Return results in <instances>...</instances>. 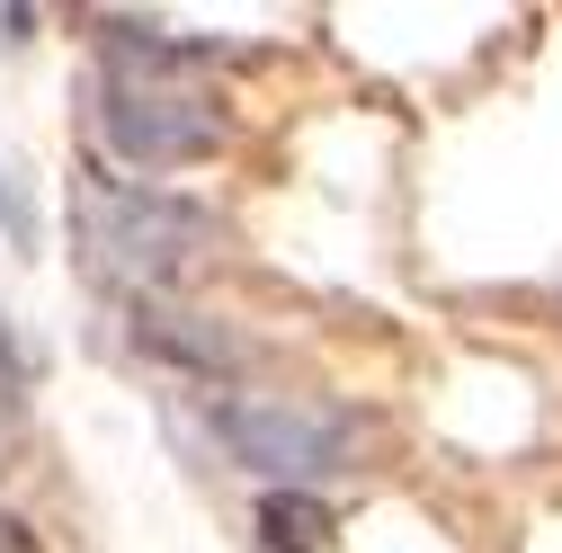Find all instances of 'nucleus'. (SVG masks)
<instances>
[{"mask_svg":"<svg viewBox=\"0 0 562 553\" xmlns=\"http://www.w3.org/2000/svg\"><path fill=\"white\" fill-rule=\"evenodd\" d=\"M72 215H81V250L125 295H170L179 276H196L215 259V215L205 205L144 188V179H116V170H81Z\"/></svg>","mask_w":562,"mask_h":553,"instance_id":"1","label":"nucleus"},{"mask_svg":"<svg viewBox=\"0 0 562 553\" xmlns=\"http://www.w3.org/2000/svg\"><path fill=\"white\" fill-rule=\"evenodd\" d=\"M205 420H215V438L233 447V464H250L259 482H277V492H313V482H330L348 464V429L330 420V410L295 402V393H215Z\"/></svg>","mask_w":562,"mask_h":553,"instance_id":"2","label":"nucleus"},{"mask_svg":"<svg viewBox=\"0 0 562 553\" xmlns=\"http://www.w3.org/2000/svg\"><path fill=\"white\" fill-rule=\"evenodd\" d=\"M99 134L108 153L134 161V170H179V161H205L224 144V116L188 99V90H161V81H99Z\"/></svg>","mask_w":562,"mask_h":553,"instance_id":"3","label":"nucleus"},{"mask_svg":"<svg viewBox=\"0 0 562 553\" xmlns=\"http://www.w3.org/2000/svg\"><path fill=\"white\" fill-rule=\"evenodd\" d=\"M125 349L170 366V375H188V384H215V393H233V375L250 366L241 330H224L215 313H188L170 295H125Z\"/></svg>","mask_w":562,"mask_h":553,"instance_id":"4","label":"nucleus"},{"mask_svg":"<svg viewBox=\"0 0 562 553\" xmlns=\"http://www.w3.org/2000/svg\"><path fill=\"white\" fill-rule=\"evenodd\" d=\"M330 544V509L313 492H268L259 500V553H322Z\"/></svg>","mask_w":562,"mask_h":553,"instance_id":"5","label":"nucleus"},{"mask_svg":"<svg viewBox=\"0 0 562 553\" xmlns=\"http://www.w3.org/2000/svg\"><path fill=\"white\" fill-rule=\"evenodd\" d=\"M19 393H27V358H19L10 321H0V410H19Z\"/></svg>","mask_w":562,"mask_h":553,"instance_id":"6","label":"nucleus"},{"mask_svg":"<svg viewBox=\"0 0 562 553\" xmlns=\"http://www.w3.org/2000/svg\"><path fill=\"white\" fill-rule=\"evenodd\" d=\"M0 553H45V544H36V527H19L10 509H0Z\"/></svg>","mask_w":562,"mask_h":553,"instance_id":"7","label":"nucleus"},{"mask_svg":"<svg viewBox=\"0 0 562 553\" xmlns=\"http://www.w3.org/2000/svg\"><path fill=\"white\" fill-rule=\"evenodd\" d=\"M0 224H10V233H27V215H19V196H10V188H0Z\"/></svg>","mask_w":562,"mask_h":553,"instance_id":"8","label":"nucleus"}]
</instances>
